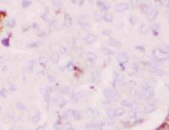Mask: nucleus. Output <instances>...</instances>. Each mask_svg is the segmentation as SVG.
Listing matches in <instances>:
<instances>
[{
  "instance_id": "nucleus-27",
  "label": "nucleus",
  "mask_w": 169,
  "mask_h": 130,
  "mask_svg": "<svg viewBox=\"0 0 169 130\" xmlns=\"http://www.w3.org/2000/svg\"><path fill=\"white\" fill-rule=\"evenodd\" d=\"M16 107L19 110V111H25V109H26V107H25V106L24 105L22 102H17L16 103Z\"/></svg>"
},
{
  "instance_id": "nucleus-5",
  "label": "nucleus",
  "mask_w": 169,
  "mask_h": 130,
  "mask_svg": "<svg viewBox=\"0 0 169 130\" xmlns=\"http://www.w3.org/2000/svg\"><path fill=\"white\" fill-rule=\"evenodd\" d=\"M146 15H147V18H148L149 20H152V19H154L156 15H157V10H156V9H155V8L150 7L148 11L146 12Z\"/></svg>"
},
{
  "instance_id": "nucleus-31",
  "label": "nucleus",
  "mask_w": 169,
  "mask_h": 130,
  "mask_svg": "<svg viewBox=\"0 0 169 130\" xmlns=\"http://www.w3.org/2000/svg\"><path fill=\"white\" fill-rule=\"evenodd\" d=\"M57 102L58 103V105L60 106H63L66 104V101H65V100L63 99L62 97H58V99L57 100Z\"/></svg>"
},
{
  "instance_id": "nucleus-41",
  "label": "nucleus",
  "mask_w": 169,
  "mask_h": 130,
  "mask_svg": "<svg viewBox=\"0 0 169 130\" xmlns=\"http://www.w3.org/2000/svg\"><path fill=\"white\" fill-rule=\"evenodd\" d=\"M1 97L2 98H6V97H7V93H6L5 89H2V90H1Z\"/></svg>"
},
{
  "instance_id": "nucleus-9",
  "label": "nucleus",
  "mask_w": 169,
  "mask_h": 130,
  "mask_svg": "<svg viewBox=\"0 0 169 130\" xmlns=\"http://www.w3.org/2000/svg\"><path fill=\"white\" fill-rule=\"evenodd\" d=\"M129 60V55L127 52H120L118 55V61L120 64H124Z\"/></svg>"
},
{
  "instance_id": "nucleus-42",
  "label": "nucleus",
  "mask_w": 169,
  "mask_h": 130,
  "mask_svg": "<svg viewBox=\"0 0 169 130\" xmlns=\"http://www.w3.org/2000/svg\"><path fill=\"white\" fill-rule=\"evenodd\" d=\"M2 43H3L4 46L8 47L9 45V38H6V39H3V40H2Z\"/></svg>"
},
{
  "instance_id": "nucleus-37",
  "label": "nucleus",
  "mask_w": 169,
  "mask_h": 130,
  "mask_svg": "<svg viewBox=\"0 0 169 130\" xmlns=\"http://www.w3.org/2000/svg\"><path fill=\"white\" fill-rule=\"evenodd\" d=\"M129 20H130L131 25H134V24L136 23L137 19H136V17H134V16H130V19H129Z\"/></svg>"
},
{
  "instance_id": "nucleus-29",
  "label": "nucleus",
  "mask_w": 169,
  "mask_h": 130,
  "mask_svg": "<svg viewBox=\"0 0 169 130\" xmlns=\"http://www.w3.org/2000/svg\"><path fill=\"white\" fill-rule=\"evenodd\" d=\"M130 104H131V102L130 101V100H123L122 101H121V105L124 106V107H129V108H130Z\"/></svg>"
},
{
  "instance_id": "nucleus-23",
  "label": "nucleus",
  "mask_w": 169,
  "mask_h": 130,
  "mask_svg": "<svg viewBox=\"0 0 169 130\" xmlns=\"http://www.w3.org/2000/svg\"><path fill=\"white\" fill-rule=\"evenodd\" d=\"M74 127L72 126V124L69 123H66L63 125H62V130H74Z\"/></svg>"
},
{
  "instance_id": "nucleus-45",
  "label": "nucleus",
  "mask_w": 169,
  "mask_h": 130,
  "mask_svg": "<svg viewBox=\"0 0 169 130\" xmlns=\"http://www.w3.org/2000/svg\"><path fill=\"white\" fill-rule=\"evenodd\" d=\"M55 24H56V22H55V20H52L50 21V27H52V28H53V27H55Z\"/></svg>"
},
{
  "instance_id": "nucleus-43",
  "label": "nucleus",
  "mask_w": 169,
  "mask_h": 130,
  "mask_svg": "<svg viewBox=\"0 0 169 130\" xmlns=\"http://www.w3.org/2000/svg\"><path fill=\"white\" fill-rule=\"evenodd\" d=\"M103 35H111L112 34V31L111 30H105V31H102Z\"/></svg>"
},
{
  "instance_id": "nucleus-16",
  "label": "nucleus",
  "mask_w": 169,
  "mask_h": 130,
  "mask_svg": "<svg viewBox=\"0 0 169 130\" xmlns=\"http://www.w3.org/2000/svg\"><path fill=\"white\" fill-rule=\"evenodd\" d=\"M125 113V109L124 107H118L114 110V115L115 117H120Z\"/></svg>"
},
{
  "instance_id": "nucleus-21",
  "label": "nucleus",
  "mask_w": 169,
  "mask_h": 130,
  "mask_svg": "<svg viewBox=\"0 0 169 130\" xmlns=\"http://www.w3.org/2000/svg\"><path fill=\"white\" fill-rule=\"evenodd\" d=\"M101 52L106 55H113L115 53V52L113 50L110 48H107V47H104V48L101 49Z\"/></svg>"
},
{
  "instance_id": "nucleus-22",
  "label": "nucleus",
  "mask_w": 169,
  "mask_h": 130,
  "mask_svg": "<svg viewBox=\"0 0 169 130\" xmlns=\"http://www.w3.org/2000/svg\"><path fill=\"white\" fill-rule=\"evenodd\" d=\"M73 117L75 120H80L81 119V112L78 110H75L73 112Z\"/></svg>"
},
{
  "instance_id": "nucleus-40",
  "label": "nucleus",
  "mask_w": 169,
  "mask_h": 130,
  "mask_svg": "<svg viewBox=\"0 0 169 130\" xmlns=\"http://www.w3.org/2000/svg\"><path fill=\"white\" fill-rule=\"evenodd\" d=\"M59 52H60V54H63V53H65L67 52L66 47H64L63 46H61L60 48H59Z\"/></svg>"
},
{
  "instance_id": "nucleus-2",
  "label": "nucleus",
  "mask_w": 169,
  "mask_h": 130,
  "mask_svg": "<svg viewBox=\"0 0 169 130\" xmlns=\"http://www.w3.org/2000/svg\"><path fill=\"white\" fill-rule=\"evenodd\" d=\"M148 67L150 68V72L153 73L156 75H162V71L159 68V66L157 64L154 62H148Z\"/></svg>"
},
{
  "instance_id": "nucleus-46",
  "label": "nucleus",
  "mask_w": 169,
  "mask_h": 130,
  "mask_svg": "<svg viewBox=\"0 0 169 130\" xmlns=\"http://www.w3.org/2000/svg\"><path fill=\"white\" fill-rule=\"evenodd\" d=\"M48 80H49L50 82H54V81H55L54 78H53V76H51V75H48Z\"/></svg>"
},
{
  "instance_id": "nucleus-32",
  "label": "nucleus",
  "mask_w": 169,
  "mask_h": 130,
  "mask_svg": "<svg viewBox=\"0 0 169 130\" xmlns=\"http://www.w3.org/2000/svg\"><path fill=\"white\" fill-rule=\"evenodd\" d=\"M35 63H36V60H31V61H30V62L28 63V64H27V69H28V70H32Z\"/></svg>"
},
{
  "instance_id": "nucleus-33",
  "label": "nucleus",
  "mask_w": 169,
  "mask_h": 130,
  "mask_svg": "<svg viewBox=\"0 0 169 130\" xmlns=\"http://www.w3.org/2000/svg\"><path fill=\"white\" fill-rule=\"evenodd\" d=\"M160 50L164 53H168L169 52V46H168V45H164V46H162L161 47Z\"/></svg>"
},
{
  "instance_id": "nucleus-8",
  "label": "nucleus",
  "mask_w": 169,
  "mask_h": 130,
  "mask_svg": "<svg viewBox=\"0 0 169 130\" xmlns=\"http://www.w3.org/2000/svg\"><path fill=\"white\" fill-rule=\"evenodd\" d=\"M97 39V36L95 34H92V33H90V34H87L84 37V41L88 44H91V43L95 42Z\"/></svg>"
},
{
  "instance_id": "nucleus-26",
  "label": "nucleus",
  "mask_w": 169,
  "mask_h": 130,
  "mask_svg": "<svg viewBox=\"0 0 169 130\" xmlns=\"http://www.w3.org/2000/svg\"><path fill=\"white\" fill-rule=\"evenodd\" d=\"M138 107H139L138 102H136V101H132V102H131L130 106V109L131 110V111H136Z\"/></svg>"
},
{
  "instance_id": "nucleus-19",
  "label": "nucleus",
  "mask_w": 169,
  "mask_h": 130,
  "mask_svg": "<svg viewBox=\"0 0 169 130\" xmlns=\"http://www.w3.org/2000/svg\"><path fill=\"white\" fill-rule=\"evenodd\" d=\"M149 32V27L146 25H142L139 28V33L140 34H147Z\"/></svg>"
},
{
  "instance_id": "nucleus-7",
  "label": "nucleus",
  "mask_w": 169,
  "mask_h": 130,
  "mask_svg": "<svg viewBox=\"0 0 169 130\" xmlns=\"http://www.w3.org/2000/svg\"><path fill=\"white\" fill-rule=\"evenodd\" d=\"M129 9V4L126 3H118V4L115 5L114 9L116 12H119V13H122V12H124L125 10Z\"/></svg>"
},
{
  "instance_id": "nucleus-49",
  "label": "nucleus",
  "mask_w": 169,
  "mask_h": 130,
  "mask_svg": "<svg viewBox=\"0 0 169 130\" xmlns=\"http://www.w3.org/2000/svg\"><path fill=\"white\" fill-rule=\"evenodd\" d=\"M11 130H17V129H12Z\"/></svg>"
},
{
  "instance_id": "nucleus-34",
  "label": "nucleus",
  "mask_w": 169,
  "mask_h": 130,
  "mask_svg": "<svg viewBox=\"0 0 169 130\" xmlns=\"http://www.w3.org/2000/svg\"><path fill=\"white\" fill-rule=\"evenodd\" d=\"M88 111L91 115H93V116H98L99 115V112L96 109H91V108H90V109H88Z\"/></svg>"
},
{
  "instance_id": "nucleus-25",
  "label": "nucleus",
  "mask_w": 169,
  "mask_h": 130,
  "mask_svg": "<svg viewBox=\"0 0 169 130\" xmlns=\"http://www.w3.org/2000/svg\"><path fill=\"white\" fill-rule=\"evenodd\" d=\"M65 17L64 18V22H63V26H69V25H70L71 23V18L69 17V15H68V14H66L65 15Z\"/></svg>"
},
{
  "instance_id": "nucleus-12",
  "label": "nucleus",
  "mask_w": 169,
  "mask_h": 130,
  "mask_svg": "<svg viewBox=\"0 0 169 130\" xmlns=\"http://www.w3.org/2000/svg\"><path fill=\"white\" fill-rule=\"evenodd\" d=\"M41 118V112L39 111H36L32 115V117H31V121L33 123H37Z\"/></svg>"
},
{
  "instance_id": "nucleus-35",
  "label": "nucleus",
  "mask_w": 169,
  "mask_h": 130,
  "mask_svg": "<svg viewBox=\"0 0 169 130\" xmlns=\"http://www.w3.org/2000/svg\"><path fill=\"white\" fill-rule=\"evenodd\" d=\"M40 42L39 41H33V42L30 43V44L28 45L29 47H31V48H34V47H37L39 46Z\"/></svg>"
},
{
  "instance_id": "nucleus-20",
  "label": "nucleus",
  "mask_w": 169,
  "mask_h": 130,
  "mask_svg": "<svg viewBox=\"0 0 169 130\" xmlns=\"http://www.w3.org/2000/svg\"><path fill=\"white\" fill-rule=\"evenodd\" d=\"M5 25L7 27H10V28H12V27L15 26V19H13V18H10V19H7L5 22Z\"/></svg>"
},
{
  "instance_id": "nucleus-39",
  "label": "nucleus",
  "mask_w": 169,
  "mask_h": 130,
  "mask_svg": "<svg viewBox=\"0 0 169 130\" xmlns=\"http://www.w3.org/2000/svg\"><path fill=\"white\" fill-rule=\"evenodd\" d=\"M94 18L96 19V20H100L101 18H102V16H101V14H99V13H95V14H94Z\"/></svg>"
},
{
  "instance_id": "nucleus-38",
  "label": "nucleus",
  "mask_w": 169,
  "mask_h": 130,
  "mask_svg": "<svg viewBox=\"0 0 169 130\" xmlns=\"http://www.w3.org/2000/svg\"><path fill=\"white\" fill-rule=\"evenodd\" d=\"M16 90H17V85H16V84H10V86H9V90H10L11 92L15 91Z\"/></svg>"
},
{
  "instance_id": "nucleus-30",
  "label": "nucleus",
  "mask_w": 169,
  "mask_h": 130,
  "mask_svg": "<svg viewBox=\"0 0 169 130\" xmlns=\"http://www.w3.org/2000/svg\"><path fill=\"white\" fill-rule=\"evenodd\" d=\"M107 115L108 116V117H110V118H113V117H115V115H114V110L113 109H108L107 110Z\"/></svg>"
},
{
  "instance_id": "nucleus-28",
  "label": "nucleus",
  "mask_w": 169,
  "mask_h": 130,
  "mask_svg": "<svg viewBox=\"0 0 169 130\" xmlns=\"http://www.w3.org/2000/svg\"><path fill=\"white\" fill-rule=\"evenodd\" d=\"M58 58H59V54H58V53H57V52H54L51 56V60L53 61V63H57V60H58Z\"/></svg>"
},
{
  "instance_id": "nucleus-47",
  "label": "nucleus",
  "mask_w": 169,
  "mask_h": 130,
  "mask_svg": "<svg viewBox=\"0 0 169 130\" xmlns=\"http://www.w3.org/2000/svg\"><path fill=\"white\" fill-rule=\"evenodd\" d=\"M44 129H45V127H44V126H41V127L37 128V129H36V130H44Z\"/></svg>"
},
{
  "instance_id": "nucleus-36",
  "label": "nucleus",
  "mask_w": 169,
  "mask_h": 130,
  "mask_svg": "<svg viewBox=\"0 0 169 130\" xmlns=\"http://www.w3.org/2000/svg\"><path fill=\"white\" fill-rule=\"evenodd\" d=\"M31 4V1H27V0H25V1L22 2V5L24 8H27L29 7L30 5Z\"/></svg>"
},
{
  "instance_id": "nucleus-18",
  "label": "nucleus",
  "mask_w": 169,
  "mask_h": 130,
  "mask_svg": "<svg viewBox=\"0 0 169 130\" xmlns=\"http://www.w3.org/2000/svg\"><path fill=\"white\" fill-rule=\"evenodd\" d=\"M108 44L110 45V46H112V47H121V42H120V41L115 40V39H113V38H111L110 40H108Z\"/></svg>"
},
{
  "instance_id": "nucleus-17",
  "label": "nucleus",
  "mask_w": 169,
  "mask_h": 130,
  "mask_svg": "<svg viewBox=\"0 0 169 130\" xmlns=\"http://www.w3.org/2000/svg\"><path fill=\"white\" fill-rule=\"evenodd\" d=\"M102 19H104L107 22H112L113 21V15L109 12H106V13L103 15Z\"/></svg>"
},
{
  "instance_id": "nucleus-3",
  "label": "nucleus",
  "mask_w": 169,
  "mask_h": 130,
  "mask_svg": "<svg viewBox=\"0 0 169 130\" xmlns=\"http://www.w3.org/2000/svg\"><path fill=\"white\" fill-rule=\"evenodd\" d=\"M153 55H154L155 58L159 61H165V60H168V56L166 55V53L162 52V51L159 50V49H155V50L153 51Z\"/></svg>"
},
{
  "instance_id": "nucleus-48",
  "label": "nucleus",
  "mask_w": 169,
  "mask_h": 130,
  "mask_svg": "<svg viewBox=\"0 0 169 130\" xmlns=\"http://www.w3.org/2000/svg\"><path fill=\"white\" fill-rule=\"evenodd\" d=\"M167 86H168V90H169V83H168V84H167Z\"/></svg>"
},
{
  "instance_id": "nucleus-15",
  "label": "nucleus",
  "mask_w": 169,
  "mask_h": 130,
  "mask_svg": "<svg viewBox=\"0 0 169 130\" xmlns=\"http://www.w3.org/2000/svg\"><path fill=\"white\" fill-rule=\"evenodd\" d=\"M86 57H87V59H88L90 62H95V61L96 60L97 58V56L96 54H95L94 52H88L86 54Z\"/></svg>"
},
{
  "instance_id": "nucleus-13",
  "label": "nucleus",
  "mask_w": 169,
  "mask_h": 130,
  "mask_svg": "<svg viewBox=\"0 0 169 130\" xmlns=\"http://www.w3.org/2000/svg\"><path fill=\"white\" fill-rule=\"evenodd\" d=\"M73 112L74 111H72V110H68V111L64 112L62 115H61V119L62 120H68L69 117H71V116L73 117Z\"/></svg>"
},
{
  "instance_id": "nucleus-6",
  "label": "nucleus",
  "mask_w": 169,
  "mask_h": 130,
  "mask_svg": "<svg viewBox=\"0 0 169 130\" xmlns=\"http://www.w3.org/2000/svg\"><path fill=\"white\" fill-rule=\"evenodd\" d=\"M78 23L81 27H88L89 26V22L87 16L85 15H80L78 19Z\"/></svg>"
},
{
  "instance_id": "nucleus-14",
  "label": "nucleus",
  "mask_w": 169,
  "mask_h": 130,
  "mask_svg": "<svg viewBox=\"0 0 169 130\" xmlns=\"http://www.w3.org/2000/svg\"><path fill=\"white\" fill-rule=\"evenodd\" d=\"M155 109H156L155 105H153V104H148V105L144 107V112H146V113H150V112H152Z\"/></svg>"
},
{
  "instance_id": "nucleus-10",
  "label": "nucleus",
  "mask_w": 169,
  "mask_h": 130,
  "mask_svg": "<svg viewBox=\"0 0 169 130\" xmlns=\"http://www.w3.org/2000/svg\"><path fill=\"white\" fill-rule=\"evenodd\" d=\"M87 130H101V125L100 123H93L91 124H88L86 127Z\"/></svg>"
},
{
  "instance_id": "nucleus-44",
  "label": "nucleus",
  "mask_w": 169,
  "mask_h": 130,
  "mask_svg": "<svg viewBox=\"0 0 169 130\" xmlns=\"http://www.w3.org/2000/svg\"><path fill=\"white\" fill-rule=\"evenodd\" d=\"M53 3H54L55 7H60L61 6V3L58 1H53Z\"/></svg>"
},
{
  "instance_id": "nucleus-4",
  "label": "nucleus",
  "mask_w": 169,
  "mask_h": 130,
  "mask_svg": "<svg viewBox=\"0 0 169 130\" xmlns=\"http://www.w3.org/2000/svg\"><path fill=\"white\" fill-rule=\"evenodd\" d=\"M113 84L114 87L116 86H123L124 82H123V76L118 73H114V80H113Z\"/></svg>"
},
{
  "instance_id": "nucleus-1",
  "label": "nucleus",
  "mask_w": 169,
  "mask_h": 130,
  "mask_svg": "<svg viewBox=\"0 0 169 130\" xmlns=\"http://www.w3.org/2000/svg\"><path fill=\"white\" fill-rule=\"evenodd\" d=\"M103 95L107 98V100H116V98H118V94L117 91L116 89H110L107 88L103 90Z\"/></svg>"
},
{
  "instance_id": "nucleus-11",
  "label": "nucleus",
  "mask_w": 169,
  "mask_h": 130,
  "mask_svg": "<svg viewBox=\"0 0 169 130\" xmlns=\"http://www.w3.org/2000/svg\"><path fill=\"white\" fill-rule=\"evenodd\" d=\"M96 3H97V6H98L102 11H107L109 9V8H110L109 4H107V3H103L102 1H97Z\"/></svg>"
},
{
  "instance_id": "nucleus-24",
  "label": "nucleus",
  "mask_w": 169,
  "mask_h": 130,
  "mask_svg": "<svg viewBox=\"0 0 169 130\" xmlns=\"http://www.w3.org/2000/svg\"><path fill=\"white\" fill-rule=\"evenodd\" d=\"M62 92L63 94H66V95H73L74 92H72V89L69 86H66V87H63L62 89Z\"/></svg>"
}]
</instances>
